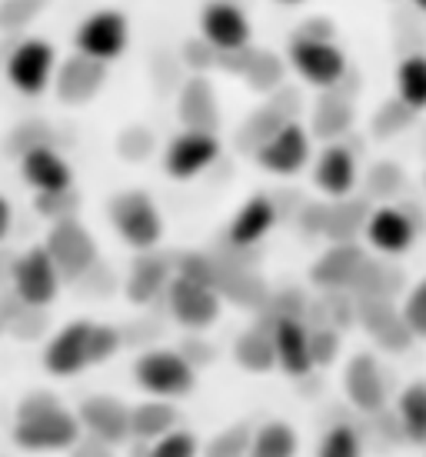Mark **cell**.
<instances>
[{
  "mask_svg": "<svg viewBox=\"0 0 426 457\" xmlns=\"http://www.w3.org/2000/svg\"><path fill=\"white\" fill-rule=\"evenodd\" d=\"M370 187H373V194H397L403 187V174L393 164L376 167L370 174Z\"/></svg>",
  "mask_w": 426,
  "mask_h": 457,
  "instance_id": "7dc6e473",
  "label": "cell"
},
{
  "mask_svg": "<svg viewBox=\"0 0 426 457\" xmlns=\"http://www.w3.org/2000/svg\"><path fill=\"white\" fill-rule=\"evenodd\" d=\"M176 407L170 404V397H153V401H143V404L130 407V437L137 441H147L151 445L153 437H160L163 431H170L176 424Z\"/></svg>",
  "mask_w": 426,
  "mask_h": 457,
  "instance_id": "484cf974",
  "label": "cell"
},
{
  "mask_svg": "<svg viewBox=\"0 0 426 457\" xmlns=\"http://www.w3.org/2000/svg\"><path fill=\"white\" fill-rule=\"evenodd\" d=\"M44 0H4L0 4V27L4 30H17V27L30 24L40 13Z\"/></svg>",
  "mask_w": 426,
  "mask_h": 457,
  "instance_id": "60d3db41",
  "label": "cell"
},
{
  "mask_svg": "<svg viewBox=\"0 0 426 457\" xmlns=\"http://www.w3.org/2000/svg\"><path fill=\"white\" fill-rule=\"evenodd\" d=\"M356 314L364 320V328L373 334V341H380L387 351H403L414 341V330L406 328V320L397 307L389 304V297H360L356 301Z\"/></svg>",
  "mask_w": 426,
  "mask_h": 457,
  "instance_id": "44dd1931",
  "label": "cell"
},
{
  "mask_svg": "<svg viewBox=\"0 0 426 457\" xmlns=\"http://www.w3.org/2000/svg\"><path fill=\"white\" fill-rule=\"evenodd\" d=\"M44 247L53 257V264H57L63 280H80L87 270L97 267V241H94V234L80 220H74V217L53 220Z\"/></svg>",
  "mask_w": 426,
  "mask_h": 457,
  "instance_id": "277c9868",
  "label": "cell"
},
{
  "mask_svg": "<svg viewBox=\"0 0 426 457\" xmlns=\"http://www.w3.org/2000/svg\"><path fill=\"white\" fill-rule=\"evenodd\" d=\"M340 351V334L333 328H316L310 330V354H314V368L333 364Z\"/></svg>",
  "mask_w": 426,
  "mask_h": 457,
  "instance_id": "7bdbcfd3",
  "label": "cell"
},
{
  "mask_svg": "<svg viewBox=\"0 0 426 457\" xmlns=\"http://www.w3.org/2000/svg\"><path fill=\"white\" fill-rule=\"evenodd\" d=\"M24 311V301L17 297V294H0V330H7L11 334V324L17 320V314Z\"/></svg>",
  "mask_w": 426,
  "mask_h": 457,
  "instance_id": "c3c4849f",
  "label": "cell"
},
{
  "mask_svg": "<svg viewBox=\"0 0 426 457\" xmlns=\"http://www.w3.org/2000/svg\"><path fill=\"white\" fill-rule=\"evenodd\" d=\"M414 7H416V11H423V13H426V0H414Z\"/></svg>",
  "mask_w": 426,
  "mask_h": 457,
  "instance_id": "f5cc1de1",
  "label": "cell"
},
{
  "mask_svg": "<svg viewBox=\"0 0 426 457\" xmlns=\"http://www.w3.org/2000/svg\"><path fill=\"white\" fill-rule=\"evenodd\" d=\"M283 120H290V117L283 114L276 104H266V107H260L253 117H247V124H243V130H240L237 144L243 147V151L253 154L266 137H270V134H274L276 128H280V124H283Z\"/></svg>",
  "mask_w": 426,
  "mask_h": 457,
  "instance_id": "e575fe53",
  "label": "cell"
},
{
  "mask_svg": "<svg viewBox=\"0 0 426 457\" xmlns=\"http://www.w3.org/2000/svg\"><path fill=\"white\" fill-rule=\"evenodd\" d=\"M174 278V267L170 261L151 251H140L137 264L130 267V278H127V297L134 304H151L157 294H167V284Z\"/></svg>",
  "mask_w": 426,
  "mask_h": 457,
  "instance_id": "d4e9b609",
  "label": "cell"
},
{
  "mask_svg": "<svg viewBox=\"0 0 426 457\" xmlns=\"http://www.w3.org/2000/svg\"><path fill=\"white\" fill-rule=\"evenodd\" d=\"M353 120V107L350 101H343L337 94H330L324 101L316 104V114H314V130L320 137H340L343 130L350 128Z\"/></svg>",
  "mask_w": 426,
  "mask_h": 457,
  "instance_id": "d590c367",
  "label": "cell"
},
{
  "mask_svg": "<svg viewBox=\"0 0 426 457\" xmlns=\"http://www.w3.org/2000/svg\"><path fill=\"white\" fill-rule=\"evenodd\" d=\"M61 284H63L61 270H57V264H53V257L47 254V247H44V244L13 257L11 287L27 307L53 304V301H57V294H61Z\"/></svg>",
  "mask_w": 426,
  "mask_h": 457,
  "instance_id": "5b68a950",
  "label": "cell"
},
{
  "mask_svg": "<svg viewBox=\"0 0 426 457\" xmlns=\"http://www.w3.org/2000/svg\"><path fill=\"white\" fill-rule=\"evenodd\" d=\"M20 178L37 194H57L74 187V170L51 144H34L20 154Z\"/></svg>",
  "mask_w": 426,
  "mask_h": 457,
  "instance_id": "9a60e30c",
  "label": "cell"
},
{
  "mask_svg": "<svg viewBox=\"0 0 426 457\" xmlns=\"http://www.w3.org/2000/svg\"><path fill=\"white\" fill-rule=\"evenodd\" d=\"M53 67H57V51L44 37H27L7 57V80L17 94L37 97L51 87Z\"/></svg>",
  "mask_w": 426,
  "mask_h": 457,
  "instance_id": "52a82bcc",
  "label": "cell"
},
{
  "mask_svg": "<svg viewBox=\"0 0 426 457\" xmlns=\"http://www.w3.org/2000/svg\"><path fill=\"white\" fill-rule=\"evenodd\" d=\"M290 64L293 71L320 90H333L347 74V57L333 40L324 37H297L290 40Z\"/></svg>",
  "mask_w": 426,
  "mask_h": 457,
  "instance_id": "8992f818",
  "label": "cell"
},
{
  "mask_svg": "<svg viewBox=\"0 0 426 457\" xmlns=\"http://www.w3.org/2000/svg\"><path fill=\"white\" fill-rule=\"evenodd\" d=\"M184 57H187L190 64L197 67V71H207V67H213L217 64V57H220V51L213 47L210 40H193V44H187L184 47Z\"/></svg>",
  "mask_w": 426,
  "mask_h": 457,
  "instance_id": "bcb514c9",
  "label": "cell"
},
{
  "mask_svg": "<svg viewBox=\"0 0 426 457\" xmlns=\"http://www.w3.org/2000/svg\"><path fill=\"white\" fill-rule=\"evenodd\" d=\"M13 228V211H11V201L7 197H0V241H7V234Z\"/></svg>",
  "mask_w": 426,
  "mask_h": 457,
  "instance_id": "816d5d0a",
  "label": "cell"
},
{
  "mask_svg": "<svg viewBox=\"0 0 426 457\" xmlns=\"http://www.w3.org/2000/svg\"><path fill=\"white\" fill-rule=\"evenodd\" d=\"M147 451H151L153 457H193L201 451V441L190 431H180L174 424L170 431H163L160 437H153Z\"/></svg>",
  "mask_w": 426,
  "mask_h": 457,
  "instance_id": "8d00e7d4",
  "label": "cell"
},
{
  "mask_svg": "<svg viewBox=\"0 0 426 457\" xmlns=\"http://www.w3.org/2000/svg\"><path fill=\"white\" fill-rule=\"evenodd\" d=\"M176 117H180L184 128L217 130V124H220L217 94H213L210 80H207L203 74L190 77L187 84L180 87V97H176Z\"/></svg>",
  "mask_w": 426,
  "mask_h": 457,
  "instance_id": "7402d4cb",
  "label": "cell"
},
{
  "mask_svg": "<svg viewBox=\"0 0 426 457\" xmlns=\"http://www.w3.org/2000/svg\"><path fill=\"white\" fill-rule=\"evenodd\" d=\"M253 434H247L243 428H230L217 441H210V454H240V451H250Z\"/></svg>",
  "mask_w": 426,
  "mask_h": 457,
  "instance_id": "f6af8a7d",
  "label": "cell"
},
{
  "mask_svg": "<svg viewBox=\"0 0 426 457\" xmlns=\"http://www.w3.org/2000/svg\"><path fill=\"white\" fill-rule=\"evenodd\" d=\"M366 241L373 244L380 254H403L416 241V224L400 207H376L366 214Z\"/></svg>",
  "mask_w": 426,
  "mask_h": 457,
  "instance_id": "d6986e66",
  "label": "cell"
},
{
  "mask_svg": "<svg viewBox=\"0 0 426 457\" xmlns=\"http://www.w3.org/2000/svg\"><path fill=\"white\" fill-rule=\"evenodd\" d=\"M233 357H237L240 368L253 370V374H264L276 364V351H274V334L270 328H250L243 330L233 344Z\"/></svg>",
  "mask_w": 426,
  "mask_h": 457,
  "instance_id": "83f0119b",
  "label": "cell"
},
{
  "mask_svg": "<svg viewBox=\"0 0 426 457\" xmlns=\"http://www.w3.org/2000/svg\"><path fill=\"white\" fill-rule=\"evenodd\" d=\"M220 157V140L217 130H193L184 128V134H176L170 140V147L163 154V167L174 180H190L203 174L207 167Z\"/></svg>",
  "mask_w": 426,
  "mask_h": 457,
  "instance_id": "8fae6325",
  "label": "cell"
},
{
  "mask_svg": "<svg viewBox=\"0 0 426 457\" xmlns=\"http://www.w3.org/2000/svg\"><path fill=\"white\" fill-rule=\"evenodd\" d=\"M414 114H416L414 107H406V104H403V101L387 104V107H383V111L376 114L373 128H376V134H380V137H389L393 130L403 128V124H406V120H410V117H414Z\"/></svg>",
  "mask_w": 426,
  "mask_h": 457,
  "instance_id": "ee69618b",
  "label": "cell"
},
{
  "mask_svg": "<svg viewBox=\"0 0 426 457\" xmlns=\"http://www.w3.org/2000/svg\"><path fill=\"white\" fill-rule=\"evenodd\" d=\"M360 434L353 431L350 424H337L324 434L320 441V454L324 457H356L360 454Z\"/></svg>",
  "mask_w": 426,
  "mask_h": 457,
  "instance_id": "f35d334b",
  "label": "cell"
},
{
  "mask_svg": "<svg viewBox=\"0 0 426 457\" xmlns=\"http://www.w3.org/2000/svg\"><path fill=\"white\" fill-rule=\"evenodd\" d=\"M276 224V204L266 194H257L240 207L230 228H226V241L237 247H257Z\"/></svg>",
  "mask_w": 426,
  "mask_h": 457,
  "instance_id": "603a6c76",
  "label": "cell"
},
{
  "mask_svg": "<svg viewBox=\"0 0 426 457\" xmlns=\"http://www.w3.org/2000/svg\"><path fill=\"white\" fill-rule=\"evenodd\" d=\"M297 447H300V441H297V434H293V428H290L287 420H266L264 428L253 434L250 454L290 457V454H297Z\"/></svg>",
  "mask_w": 426,
  "mask_h": 457,
  "instance_id": "f546056e",
  "label": "cell"
},
{
  "mask_svg": "<svg viewBox=\"0 0 426 457\" xmlns=\"http://www.w3.org/2000/svg\"><path fill=\"white\" fill-rule=\"evenodd\" d=\"M80 418L47 391L30 394L17 404L13 445L24 451H70L80 441Z\"/></svg>",
  "mask_w": 426,
  "mask_h": 457,
  "instance_id": "6da1fadb",
  "label": "cell"
},
{
  "mask_svg": "<svg viewBox=\"0 0 426 457\" xmlns=\"http://www.w3.org/2000/svg\"><path fill=\"white\" fill-rule=\"evenodd\" d=\"M257 164L276 174V178H290L300 174L307 161H310V134L297 124V120H283L270 137L253 151Z\"/></svg>",
  "mask_w": 426,
  "mask_h": 457,
  "instance_id": "30bf717a",
  "label": "cell"
},
{
  "mask_svg": "<svg viewBox=\"0 0 426 457\" xmlns=\"http://www.w3.org/2000/svg\"><path fill=\"white\" fill-rule=\"evenodd\" d=\"M77 204H80V197H77L74 187L57 191V194H37V211L40 214L53 217V220H61V217H74Z\"/></svg>",
  "mask_w": 426,
  "mask_h": 457,
  "instance_id": "b9f144b4",
  "label": "cell"
},
{
  "mask_svg": "<svg viewBox=\"0 0 426 457\" xmlns=\"http://www.w3.org/2000/svg\"><path fill=\"white\" fill-rule=\"evenodd\" d=\"M397 420H400V434L410 445H426V384L423 381L403 387L400 401H397Z\"/></svg>",
  "mask_w": 426,
  "mask_h": 457,
  "instance_id": "f1b7e54d",
  "label": "cell"
},
{
  "mask_svg": "<svg viewBox=\"0 0 426 457\" xmlns=\"http://www.w3.org/2000/svg\"><path fill=\"white\" fill-rule=\"evenodd\" d=\"M127 40H130L127 17L120 11H113V7H103V11H94L90 17H84L74 34L77 51L90 54L103 64L117 61L127 51Z\"/></svg>",
  "mask_w": 426,
  "mask_h": 457,
  "instance_id": "9c48e42d",
  "label": "cell"
},
{
  "mask_svg": "<svg viewBox=\"0 0 426 457\" xmlns=\"http://www.w3.org/2000/svg\"><path fill=\"white\" fill-rule=\"evenodd\" d=\"M220 297L230 301V304L250 307V311H264V304L270 301V287L264 284V278L250 270V267H240V270H230L220 284Z\"/></svg>",
  "mask_w": 426,
  "mask_h": 457,
  "instance_id": "4316f807",
  "label": "cell"
},
{
  "mask_svg": "<svg viewBox=\"0 0 426 457\" xmlns=\"http://www.w3.org/2000/svg\"><path fill=\"white\" fill-rule=\"evenodd\" d=\"M397 90H400V101L414 111L426 107V57L414 54L397 67Z\"/></svg>",
  "mask_w": 426,
  "mask_h": 457,
  "instance_id": "d6a6232c",
  "label": "cell"
},
{
  "mask_svg": "<svg viewBox=\"0 0 426 457\" xmlns=\"http://www.w3.org/2000/svg\"><path fill=\"white\" fill-rule=\"evenodd\" d=\"M174 270L180 274V278H190V280H197V284H207V287H217V291H220V284H224V278L233 270V267H226L217 254H201V251H193V254L176 257Z\"/></svg>",
  "mask_w": 426,
  "mask_h": 457,
  "instance_id": "1f68e13d",
  "label": "cell"
},
{
  "mask_svg": "<svg viewBox=\"0 0 426 457\" xmlns=\"http://www.w3.org/2000/svg\"><path fill=\"white\" fill-rule=\"evenodd\" d=\"M167 304H170V314H174L176 324H184L187 330H207L220 318L224 297L217 287H207V284L174 274L167 284Z\"/></svg>",
  "mask_w": 426,
  "mask_h": 457,
  "instance_id": "ba28073f",
  "label": "cell"
},
{
  "mask_svg": "<svg viewBox=\"0 0 426 457\" xmlns=\"http://www.w3.org/2000/svg\"><path fill=\"white\" fill-rule=\"evenodd\" d=\"M111 220L117 234L130 244L134 251H151L163 237V220L160 211L153 204L151 194L143 191H124L111 201Z\"/></svg>",
  "mask_w": 426,
  "mask_h": 457,
  "instance_id": "7a4b0ae2",
  "label": "cell"
},
{
  "mask_svg": "<svg viewBox=\"0 0 426 457\" xmlns=\"http://www.w3.org/2000/svg\"><path fill=\"white\" fill-rule=\"evenodd\" d=\"M134 381L140 391L151 397H184L197 384V368L187 361V354L176 351H147L134 364Z\"/></svg>",
  "mask_w": 426,
  "mask_h": 457,
  "instance_id": "3957f363",
  "label": "cell"
},
{
  "mask_svg": "<svg viewBox=\"0 0 426 457\" xmlns=\"http://www.w3.org/2000/svg\"><path fill=\"white\" fill-rule=\"evenodd\" d=\"M276 4H300V0H276Z\"/></svg>",
  "mask_w": 426,
  "mask_h": 457,
  "instance_id": "db71d44e",
  "label": "cell"
},
{
  "mask_svg": "<svg viewBox=\"0 0 426 457\" xmlns=\"http://www.w3.org/2000/svg\"><path fill=\"white\" fill-rule=\"evenodd\" d=\"M201 37L217 51H243L250 47V17L230 0H210L201 11Z\"/></svg>",
  "mask_w": 426,
  "mask_h": 457,
  "instance_id": "7c38bea8",
  "label": "cell"
},
{
  "mask_svg": "<svg viewBox=\"0 0 426 457\" xmlns=\"http://www.w3.org/2000/svg\"><path fill=\"white\" fill-rule=\"evenodd\" d=\"M343 391L350 397V404L364 414H380L387 404V384H383V370L376 364L373 354H356L347 364L343 374Z\"/></svg>",
  "mask_w": 426,
  "mask_h": 457,
  "instance_id": "ac0fdd59",
  "label": "cell"
},
{
  "mask_svg": "<svg viewBox=\"0 0 426 457\" xmlns=\"http://www.w3.org/2000/svg\"><path fill=\"white\" fill-rule=\"evenodd\" d=\"M103 80H107V64L90 57V54H70L53 74V90L63 104H87L101 94Z\"/></svg>",
  "mask_w": 426,
  "mask_h": 457,
  "instance_id": "5bb4252c",
  "label": "cell"
},
{
  "mask_svg": "<svg viewBox=\"0 0 426 457\" xmlns=\"http://www.w3.org/2000/svg\"><path fill=\"white\" fill-rule=\"evenodd\" d=\"M303 228L307 230H314V234H324L326 228V207H316V204H310L307 211H303Z\"/></svg>",
  "mask_w": 426,
  "mask_h": 457,
  "instance_id": "681fc988",
  "label": "cell"
},
{
  "mask_svg": "<svg viewBox=\"0 0 426 457\" xmlns=\"http://www.w3.org/2000/svg\"><path fill=\"white\" fill-rule=\"evenodd\" d=\"M87 334L90 320H74L61 334H53L47 347H44V368L51 370L53 378H74V374H80L90 364Z\"/></svg>",
  "mask_w": 426,
  "mask_h": 457,
  "instance_id": "e0dca14e",
  "label": "cell"
},
{
  "mask_svg": "<svg viewBox=\"0 0 426 457\" xmlns=\"http://www.w3.org/2000/svg\"><path fill=\"white\" fill-rule=\"evenodd\" d=\"M243 77H247V84L253 90H276L280 87V80H283V64H280V57L274 51H250L247 54V64H243Z\"/></svg>",
  "mask_w": 426,
  "mask_h": 457,
  "instance_id": "836d02e7",
  "label": "cell"
},
{
  "mask_svg": "<svg viewBox=\"0 0 426 457\" xmlns=\"http://www.w3.org/2000/svg\"><path fill=\"white\" fill-rule=\"evenodd\" d=\"M366 224V207L360 201H347L340 197V204L326 207V228L324 234L330 241H353L360 228Z\"/></svg>",
  "mask_w": 426,
  "mask_h": 457,
  "instance_id": "4dcf8cb0",
  "label": "cell"
},
{
  "mask_svg": "<svg viewBox=\"0 0 426 457\" xmlns=\"http://www.w3.org/2000/svg\"><path fill=\"white\" fill-rule=\"evenodd\" d=\"M364 264H366V254L356 244L333 241V247H330L324 257H316L310 278H314V284L324 287V291H350Z\"/></svg>",
  "mask_w": 426,
  "mask_h": 457,
  "instance_id": "ffe728a7",
  "label": "cell"
},
{
  "mask_svg": "<svg viewBox=\"0 0 426 457\" xmlns=\"http://www.w3.org/2000/svg\"><path fill=\"white\" fill-rule=\"evenodd\" d=\"M400 314L406 320V328L414 330V337H426V278L414 284V291L406 294Z\"/></svg>",
  "mask_w": 426,
  "mask_h": 457,
  "instance_id": "ab89813d",
  "label": "cell"
},
{
  "mask_svg": "<svg viewBox=\"0 0 426 457\" xmlns=\"http://www.w3.org/2000/svg\"><path fill=\"white\" fill-rule=\"evenodd\" d=\"M276 351V368L290 378H307L314 370V354H310V330L303 318H276L270 324Z\"/></svg>",
  "mask_w": 426,
  "mask_h": 457,
  "instance_id": "2e32d148",
  "label": "cell"
},
{
  "mask_svg": "<svg viewBox=\"0 0 426 457\" xmlns=\"http://www.w3.org/2000/svg\"><path fill=\"white\" fill-rule=\"evenodd\" d=\"M80 424L84 431L101 441L107 447L124 445L130 437V407L120 401V397H111V394H94L80 404Z\"/></svg>",
  "mask_w": 426,
  "mask_h": 457,
  "instance_id": "4fadbf2b",
  "label": "cell"
},
{
  "mask_svg": "<svg viewBox=\"0 0 426 457\" xmlns=\"http://www.w3.org/2000/svg\"><path fill=\"white\" fill-rule=\"evenodd\" d=\"M124 347V337H120V330L111 328V324H90V334H87V357L90 364H103V361H111L117 351Z\"/></svg>",
  "mask_w": 426,
  "mask_h": 457,
  "instance_id": "74e56055",
  "label": "cell"
},
{
  "mask_svg": "<svg viewBox=\"0 0 426 457\" xmlns=\"http://www.w3.org/2000/svg\"><path fill=\"white\" fill-rule=\"evenodd\" d=\"M314 180H316V187H320L324 194H330L333 201L350 197L353 184H356V157H353L350 147L330 144V147L316 157Z\"/></svg>",
  "mask_w": 426,
  "mask_h": 457,
  "instance_id": "cb8c5ba5",
  "label": "cell"
},
{
  "mask_svg": "<svg viewBox=\"0 0 426 457\" xmlns=\"http://www.w3.org/2000/svg\"><path fill=\"white\" fill-rule=\"evenodd\" d=\"M300 37H324V40H333V24L330 21H307L300 30Z\"/></svg>",
  "mask_w": 426,
  "mask_h": 457,
  "instance_id": "f907efd6",
  "label": "cell"
}]
</instances>
